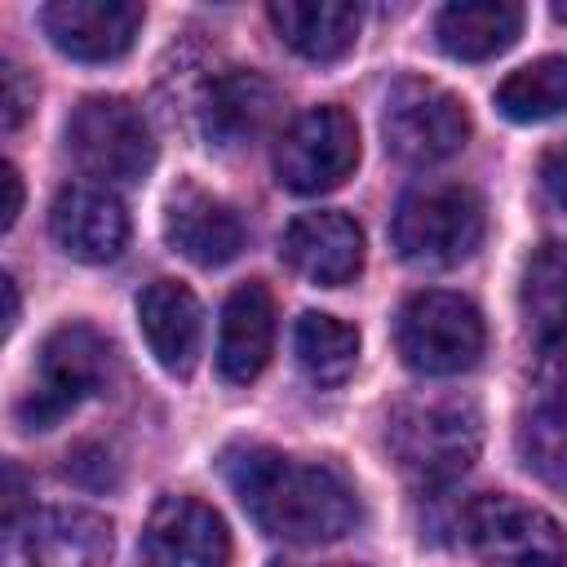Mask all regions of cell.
<instances>
[{"label": "cell", "instance_id": "3", "mask_svg": "<svg viewBox=\"0 0 567 567\" xmlns=\"http://www.w3.org/2000/svg\"><path fill=\"white\" fill-rule=\"evenodd\" d=\"M483 199L461 182H430L408 190L390 226L399 257L412 266H456L483 244Z\"/></svg>", "mask_w": 567, "mask_h": 567}, {"label": "cell", "instance_id": "11", "mask_svg": "<svg viewBox=\"0 0 567 567\" xmlns=\"http://www.w3.org/2000/svg\"><path fill=\"white\" fill-rule=\"evenodd\" d=\"M146 9L137 0H53L40 9V27L58 53L75 62H115L133 49Z\"/></svg>", "mask_w": 567, "mask_h": 567}, {"label": "cell", "instance_id": "9", "mask_svg": "<svg viewBox=\"0 0 567 567\" xmlns=\"http://www.w3.org/2000/svg\"><path fill=\"white\" fill-rule=\"evenodd\" d=\"M359 164V128L341 106H315L297 115L275 142L279 186L297 195H323L341 186Z\"/></svg>", "mask_w": 567, "mask_h": 567}, {"label": "cell", "instance_id": "18", "mask_svg": "<svg viewBox=\"0 0 567 567\" xmlns=\"http://www.w3.org/2000/svg\"><path fill=\"white\" fill-rule=\"evenodd\" d=\"M270 22L279 31V40L301 53L306 62H337L354 49L359 40V4H346V0H275L270 9Z\"/></svg>", "mask_w": 567, "mask_h": 567}, {"label": "cell", "instance_id": "17", "mask_svg": "<svg viewBox=\"0 0 567 567\" xmlns=\"http://www.w3.org/2000/svg\"><path fill=\"white\" fill-rule=\"evenodd\" d=\"M270 350H275V301L261 284H244L221 306L217 372L235 385H248L252 377H261Z\"/></svg>", "mask_w": 567, "mask_h": 567}, {"label": "cell", "instance_id": "16", "mask_svg": "<svg viewBox=\"0 0 567 567\" xmlns=\"http://www.w3.org/2000/svg\"><path fill=\"white\" fill-rule=\"evenodd\" d=\"M137 323H142V337H146V346L164 372L186 377L195 368L204 315H199V301L186 284H177V279L146 284L137 297Z\"/></svg>", "mask_w": 567, "mask_h": 567}, {"label": "cell", "instance_id": "28", "mask_svg": "<svg viewBox=\"0 0 567 567\" xmlns=\"http://www.w3.org/2000/svg\"><path fill=\"white\" fill-rule=\"evenodd\" d=\"M0 186H4V208H0V230H9V226L18 221V213H22V177H18V168H13V164H4V168H0Z\"/></svg>", "mask_w": 567, "mask_h": 567}, {"label": "cell", "instance_id": "8", "mask_svg": "<svg viewBox=\"0 0 567 567\" xmlns=\"http://www.w3.org/2000/svg\"><path fill=\"white\" fill-rule=\"evenodd\" d=\"M465 536L487 567H563L567 563V536L558 518L505 492H487L470 501Z\"/></svg>", "mask_w": 567, "mask_h": 567}, {"label": "cell", "instance_id": "5", "mask_svg": "<svg viewBox=\"0 0 567 567\" xmlns=\"http://www.w3.org/2000/svg\"><path fill=\"white\" fill-rule=\"evenodd\" d=\"M394 346L421 377H456L483 354V315L461 292H416L399 310Z\"/></svg>", "mask_w": 567, "mask_h": 567}, {"label": "cell", "instance_id": "26", "mask_svg": "<svg viewBox=\"0 0 567 567\" xmlns=\"http://www.w3.org/2000/svg\"><path fill=\"white\" fill-rule=\"evenodd\" d=\"M0 80H4V97H0V124H4V133H13V128L27 120L31 102H35V84L22 75V66H18V62H4V66H0Z\"/></svg>", "mask_w": 567, "mask_h": 567}, {"label": "cell", "instance_id": "20", "mask_svg": "<svg viewBox=\"0 0 567 567\" xmlns=\"http://www.w3.org/2000/svg\"><path fill=\"white\" fill-rule=\"evenodd\" d=\"M279 111V93L270 80H261L257 71H226L221 80H213L208 89V133L221 146H239L248 137H257Z\"/></svg>", "mask_w": 567, "mask_h": 567}, {"label": "cell", "instance_id": "30", "mask_svg": "<svg viewBox=\"0 0 567 567\" xmlns=\"http://www.w3.org/2000/svg\"><path fill=\"white\" fill-rule=\"evenodd\" d=\"M554 18H563V22H567V4H554Z\"/></svg>", "mask_w": 567, "mask_h": 567}, {"label": "cell", "instance_id": "22", "mask_svg": "<svg viewBox=\"0 0 567 567\" xmlns=\"http://www.w3.org/2000/svg\"><path fill=\"white\" fill-rule=\"evenodd\" d=\"M292 350H297L301 372H306L315 385H337V381H346V377L354 372V359H359V328H350V323L337 319V315L306 310V315L297 319Z\"/></svg>", "mask_w": 567, "mask_h": 567}, {"label": "cell", "instance_id": "2", "mask_svg": "<svg viewBox=\"0 0 567 567\" xmlns=\"http://www.w3.org/2000/svg\"><path fill=\"white\" fill-rule=\"evenodd\" d=\"M385 443L408 478L443 487L474 465L483 447V421L470 399H416L390 416Z\"/></svg>", "mask_w": 567, "mask_h": 567}, {"label": "cell", "instance_id": "7", "mask_svg": "<svg viewBox=\"0 0 567 567\" xmlns=\"http://www.w3.org/2000/svg\"><path fill=\"white\" fill-rule=\"evenodd\" d=\"M111 377V346L89 323L58 328L40 350V377L18 403V421L27 430H53L71 408L97 394Z\"/></svg>", "mask_w": 567, "mask_h": 567}, {"label": "cell", "instance_id": "23", "mask_svg": "<svg viewBox=\"0 0 567 567\" xmlns=\"http://www.w3.org/2000/svg\"><path fill=\"white\" fill-rule=\"evenodd\" d=\"M496 106L514 124H545L567 111V58H536L496 84Z\"/></svg>", "mask_w": 567, "mask_h": 567}, {"label": "cell", "instance_id": "15", "mask_svg": "<svg viewBox=\"0 0 567 567\" xmlns=\"http://www.w3.org/2000/svg\"><path fill=\"white\" fill-rule=\"evenodd\" d=\"M164 239L195 266H226L244 248V221L217 195L182 182L164 208Z\"/></svg>", "mask_w": 567, "mask_h": 567}, {"label": "cell", "instance_id": "6", "mask_svg": "<svg viewBox=\"0 0 567 567\" xmlns=\"http://www.w3.org/2000/svg\"><path fill=\"white\" fill-rule=\"evenodd\" d=\"M66 151L89 177L106 186H133L155 164L151 124L124 97H84L66 120Z\"/></svg>", "mask_w": 567, "mask_h": 567}, {"label": "cell", "instance_id": "14", "mask_svg": "<svg viewBox=\"0 0 567 567\" xmlns=\"http://www.w3.org/2000/svg\"><path fill=\"white\" fill-rule=\"evenodd\" d=\"M53 244L84 266L115 261L128 239V213L106 186H66L49 208Z\"/></svg>", "mask_w": 567, "mask_h": 567}, {"label": "cell", "instance_id": "19", "mask_svg": "<svg viewBox=\"0 0 567 567\" xmlns=\"http://www.w3.org/2000/svg\"><path fill=\"white\" fill-rule=\"evenodd\" d=\"M523 31V9L514 0H452L434 18L439 49L456 62H487L505 53Z\"/></svg>", "mask_w": 567, "mask_h": 567}, {"label": "cell", "instance_id": "29", "mask_svg": "<svg viewBox=\"0 0 567 567\" xmlns=\"http://www.w3.org/2000/svg\"><path fill=\"white\" fill-rule=\"evenodd\" d=\"M0 288H4V332H13V323H18V284H13V275H4Z\"/></svg>", "mask_w": 567, "mask_h": 567}, {"label": "cell", "instance_id": "25", "mask_svg": "<svg viewBox=\"0 0 567 567\" xmlns=\"http://www.w3.org/2000/svg\"><path fill=\"white\" fill-rule=\"evenodd\" d=\"M536 363H540L545 390H567V319L536 332Z\"/></svg>", "mask_w": 567, "mask_h": 567}, {"label": "cell", "instance_id": "21", "mask_svg": "<svg viewBox=\"0 0 567 567\" xmlns=\"http://www.w3.org/2000/svg\"><path fill=\"white\" fill-rule=\"evenodd\" d=\"M518 461L549 487L567 492V390H545L518 416Z\"/></svg>", "mask_w": 567, "mask_h": 567}, {"label": "cell", "instance_id": "12", "mask_svg": "<svg viewBox=\"0 0 567 567\" xmlns=\"http://www.w3.org/2000/svg\"><path fill=\"white\" fill-rule=\"evenodd\" d=\"M151 567H226L230 532L221 514L195 496H164L142 532Z\"/></svg>", "mask_w": 567, "mask_h": 567}, {"label": "cell", "instance_id": "10", "mask_svg": "<svg viewBox=\"0 0 567 567\" xmlns=\"http://www.w3.org/2000/svg\"><path fill=\"white\" fill-rule=\"evenodd\" d=\"M111 523L80 505H49L9 527V567H106Z\"/></svg>", "mask_w": 567, "mask_h": 567}, {"label": "cell", "instance_id": "4", "mask_svg": "<svg viewBox=\"0 0 567 567\" xmlns=\"http://www.w3.org/2000/svg\"><path fill=\"white\" fill-rule=\"evenodd\" d=\"M381 137L394 159L425 168L456 155L470 142V111L452 89L408 75V80H394L385 93Z\"/></svg>", "mask_w": 567, "mask_h": 567}, {"label": "cell", "instance_id": "13", "mask_svg": "<svg viewBox=\"0 0 567 567\" xmlns=\"http://www.w3.org/2000/svg\"><path fill=\"white\" fill-rule=\"evenodd\" d=\"M279 252L301 279L319 288H341L363 270V230L354 217L332 208L297 213L279 235Z\"/></svg>", "mask_w": 567, "mask_h": 567}, {"label": "cell", "instance_id": "31", "mask_svg": "<svg viewBox=\"0 0 567 567\" xmlns=\"http://www.w3.org/2000/svg\"><path fill=\"white\" fill-rule=\"evenodd\" d=\"M337 567H354V563H337Z\"/></svg>", "mask_w": 567, "mask_h": 567}, {"label": "cell", "instance_id": "27", "mask_svg": "<svg viewBox=\"0 0 567 567\" xmlns=\"http://www.w3.org/2000/svg\"><path fill=\"white\" fill-rule=\"evenodd\" d=\"M540 186L558 208H567V142L540 159Z\"/></svg>", "mask_w": 567, "mask_h": 567}, {"label": "cell", "instance_id": "24", "mask_svg": "<svg viewBox=\"0 0 567 567\" xmlns=\"http://www.w3.org/2000/svg\"><path fill=\"white\" fill-rule=\"evenodd\" d=\"M518 297L532 332H545L567 319V239H549L527 257Z\"/></svg>", "mask_w": 567, "mask_h": 567}, {"label": "cell", "instance_id": "1", "mask_svg": "<svg viewBox=\"0 0 567 567\" xmlns=\"http://www.w3.org/2000/svg\"><path fill=\"white\" fill-rule=\"evenodd\" d=\"M221 474L248 518L275 540L328 545L359 523V492L328 461H297L275 447L244 443L221 456Z\"/></svg>", "mask_w": 567, "mask_h": 567}]
</instances>
